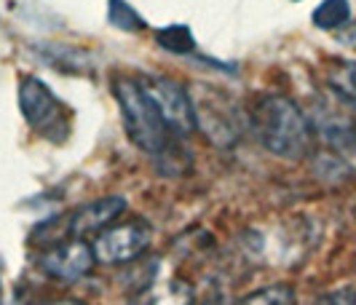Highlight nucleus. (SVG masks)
Returning a JSON list of instances; mask_svg holds the SVG:
<instances>
[{
  "label": "nucleus",
  "mask_w": 356,
  "mask_h": 305,
  "mask_svg": "<svg viewBox=\"0 0 356 305\" xmlns=\"http://www.w3.org/2000/svg\"><path fill=\"white\" fill-rule=\"evenodd\" d=\"M250 129L268 153L286 161H298L311 150L314 126L300 105L284 94L257 97L250 110Z\"/></svg>",
  "instance_id": "2"
},
{
  "label": "nucleus",
  "mask_w": 356,
  "mask_h": 305,
  "mask_svg": "<svg viewBox=\"0 0 356 305\" xmlns=\"http://www.w3.org/2000/svg\"><path fill=\"white\" fill-rule=\"evenodd\" d=\"M43 62L59 72H83L91 67V54L75 46H43Z\"/></svg>",
  "instance_id": "8"
},
{
  "label": "nucleus",
  "mask_w": 356,
  "mask_h": 305,
  "mask_svg": "<svg viewBox=\"0 0 356 305\" xmlns=\"http://www.w3.org/2000/svg\"><path fill=\"white\" fill-rule=\"evenodd\" d=\"M311 126L327 145L340 153H356V99L343 89H324L314 99Z\"/></svg>",
  "instance_id": "4"
},
{
  "label": "nucleus",
  "mask_w": 356,
  "mask_h": 305,
  "mask_svg": "<svg viewBox=\"0 0 356 305\" xmlns=\"http://www.w3.org/2000/svg\"><path fill=\"white\" fill-rule=\"evenodd\" d=\"M153 228L143 217H131V220H118L113 225H107L105 231H99L97 238L91 241V249L97 263L102 265H121L131 263L150 247Z\"/></svg>",
  "instance_id": "5"
},
{
  "label": "nucleus",
  "mask_w": 356,
  "mask_h": 305,
  "mask_svg": "<svg viewBox=\"0 0 356 305\" xmlns=\"http://www.w3.org/2000/svg\"><path fill=\"white\" fill-rule=\"evenodd\" d=\"M43 305H86V303H81V300H70V297H65V300H51V303H43Z\"/></svg>",
  "instance_id": "14"
},
{
  "label": "nucleus",
  "mask_w": 356,
  "mask_h": 305,
  "mask_svg": "<svg viewBox=\"0 0 356 305\" xmlns=\"http://www.w3.org/2000/svg\"><path fill=\"white\" fill-rule=\"evenodd\" d=\"M17 99L22 118L27 121V126L38 137H43L54 145L67 142L72 131V113L54 94L46 81H40L35 75H24L17 86Z\"/></svg>",
  "instance_id": "3"
},
{
  "label": "nucleus",
  "mask_w": 356,
  "mask_h": 305,
  "mask_svg": "<svg viewBox=\"0 0 356 305\" xmlns=\"http://www.w3.org/2000/svg\"><path fill=\"white\" fill-rule=\"evenodd\" d=\"M156 43L163 51L177 56H188L196 51V38H193L188 24H169V27L156 30Z\"/></svg>",
  "instance_id": "9"
},
{
  "label": "nucleus",
  "mask_w": 356,
  "mask_h": 305,
  "mask_svg": "<svg viewBox=\"0 0 356 305\" xmlns=\"http://www.w3.org/2000/svg\"><path fill=\"white\" fill-rule=\"evenodd\" d=\"M295 289L286 287V284H270L257 292H252L247 297H241L238 303L233 305H295Z\"/></svg>",
  "instance_id": "12"
},
{
  "label": "nucleus",
  "mask_w": 356,
  "mask_h": 305,
  "mask_svg": "<svg viewBox=\"0 0 356 305\" xmlns=\"http://www.w3.org/2000/svg\"><path fill=\"white\" fill-rule=\"evenodd\" d=\"M351 86H354V91H356V65L351 67Z\"/></svg>",
  "instance_id": "15"
},
{
  "label": "nucleus",
  "mask_w": 356,
  "mask_h": 305,
  "mask_svg": "<svg viewBox=\"0 0 356 305\" xmlns=\"http://www.w3.org/2000/svg\"><path fill=\"white\" fill-rule=\"evenodd\" d=\"M0 300H3V287H0Z\"/></svg>",
  "instance_id": "17"
},
{
  "label": "nucleus",
  "mask_w": 356,
  "mask_h": 305,
  "mask_svg": "<svg viewBox=\"0 0 356 305\" xmlns=\"http://www.w3.org/2000/svg\"><path fill=\"white\" fill-rule=\"evenodd\" d=\"M314 305H356V292L348 287L335 289V292H330V295H321Z\"/></svg>",
  "instance_id": "13"
},
{
  "label": "nucleus",
  "mask_w": 356,
  "mask_h": 305,
  "mask_svg": "<svg viewBox=\"0 0 356 305\" xmlns=\"http://www.w3.org/2000/svg\"><path fill=\"white\" fill-rule=\"evenodd\" d=\"M94 263H97L94 249L83 238H67V241H59L51 247H43L35 257L38 270L62 284H75V281L86 279Z\"/></svg>",
  "instance_id": "6"
},
{
  "label": "nucleus",
  "mask_w": 356,
  "mask_h": 305,
  "mask_svg": "<svg viewBox=\"0 0 356 305\" xmlns=\"http://www.w3.org/2000/svg\"><path fill=\"white\" fill-rule=\"evenodd\" d=\"M201 305H220V303H212V300H209V303H201Z\"/></svg>",
  "instance_id": "16"
},
{
  "label": "nucleus",
  "mask_w": 356,
  "mask_h": 305,
  "mask_svg": "<svg viewBox=\"0 0 356 305\" xmlns=\"http://www.w3.org/2000/svg\"><path fill=\"white\" fill-rule=\"evenodd\" d=\"M143 83L145 89L150 91L153 102L159 105L161 115L166 118V124L175 129V134L182 137V140L191 137L198 129L191 89H185L179 81L166 78V75H147V78H143Z\"/></svg>",
  "instance_id": "7"
},
{
  "label": "nucleus",
  "mask_w": 356,
  "mask_h": 305,
  "mask_svg": "<svg viewBox=\"0 0 356 305\" xmlns=\"http://www.w3.org/2000/svg\"><path fill=\"white\" fill-rule=\"evenodd\" d=\"M311 19L319 30H340L351 19V3L348 0H321Z\"/></svg>",
  "instance_id": "10"
},
{
  "label": "nucleus",
  "mask_w": 356,
  "mask_h": 305,
  "mask_svg": "<svg viewBox=\"0 0 356 305\" xmlns=\"http://www.w3.org/2000/svg\"><path fill=\"white\" fill-rule=\"evenodd\" d=\"M107 22L115 30H124V33L145 30V19L137 14V8L129 0H107Z\"/></svg>",
  "instance_id": "11"
},
{
  "label": "nucleus",
  "mask_w": 356,
  "mask_h": 305,
  "mask_svg": "<svg viewBox=\"0 0 356 305\" xmlns=\"http://www.w3.org/2000/svg\"><path fill=\"white\" fill-rule=\"evenodd\" d=\"M113 97L121 108V118H124L129 140L137 145L163 174H182L191 163L188 150H185V140L177 137L175 129L166 124V118L161 115L150 91L145 89L143 78L115 75L113 78Z\"/></svg>",
  "instance_id": "1"
}]
</instances>
